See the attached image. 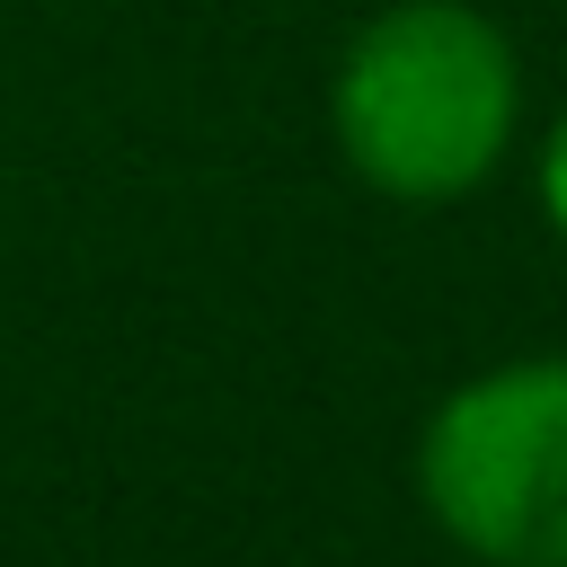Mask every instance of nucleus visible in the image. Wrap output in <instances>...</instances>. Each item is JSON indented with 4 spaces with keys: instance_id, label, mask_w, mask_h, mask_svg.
Returning <instances> with one entry per match:
<instances>
[{
    "instance_id": "obj_1",
    "label": "nucleus",
    "mask_w": 567,
    "mask_h": 567,
    "mask_svg": "<svg viewBox=\"0 0 567 567\" xmlns=\"http://www.w3.org/2000/svg\"><path fill=\"white\" fill-rule=\"evenodd\" d=\"M337 151L390 204H452L496 177L523 124V71L487 9L470 0H390L354 27L337 89Z\"/></svg>"
},
{
    "instance_id": "obj_2",
    "label": "nucleus",
    "mask_w": 567,
    "mask_h": 567,
    "mask_svg": "<svg viewBox=\"0 0 567 567\" xmlns=\"http://www.w3.org/2000/svg\"><path fill=\"white\" fill-rule=\"evenodd\" d=\"M416 496L478 567H567V354H523L434 399Z\"/></svg>"
},
{
    "instance_id": "obj_3",
    "label": "nucleus",
    "mask_w": 567,
    "mask_h": 567,
    "mask_svg": "<svg viewBox=\"0 0 567 567\" xmlns=\"http://www.w3.org/2000/svg\"><path fill=\"white\" fill-rule=\"evenodd\" d=\"M540 213H549V230L567 239V115H558L549 142H540Z\"/></svg>"
}]
</instances>
